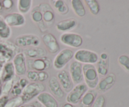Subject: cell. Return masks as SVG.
I'll return each mask as SVG.
<instances>
[{
  "label": "cell",
  "mask_w": 129,
  "mask_h": 107,
  "mask_svg": "<svg viewBox=\"0 0 129 107\" xmlns=\"http://www.w3.org/2000/svg\"><path fill=\"white\" fill-rule=\"evenodd\" d=\"M83 79L88 88L94 89L96 88L100 81L99 75L93 64H84L83 65Z\"/></svg>",
  "instance_id": "cell-1"
},
{
  "label": "cell",
  "mask_w": 129,
  "mask_h": 107,
  "mask_svg": "<svg viewBox=\"0 0 129 107\" xmlns=\"http://www.w3.org/2000/svg\"><path fill=\"white\" fill-rule=\"evenodd\" d=\"M45 86L41 83H29L22 92L21 98L23 103H26L34 98L37 96L39 94L44 91Z\"/></svg>",
  "instance_id": "cell-2"
},
{
  "label": "cell",
  "mask_w": 129,
  "mask_h": 107,
  "mask_svg": "<svg viewBox=\"0 0 129 107\" xmlns=\"http://www.w3.org/2000/svg\"><path fill=\"white\" fill-rule=\"evenodd\" d=\"M76 61L84 64H96L99 60V55L96 52L88 49H79L74 55Z\"/></svg>",
  "instance_id": "cell-3"
},
{
  "label": "cell",
  "mask_w": 129,
  "mask_h": 107,
  "mask_svg": "<svg viewBox=\"0 0 129 107\" xmlns=\"http://www.w3.org/2000/svg\"><path fill=\"white\" fill-rule=\"evenodd\" d=\"M17 46L11 42H0V62L6 63L10 62L17 52Z\"/></svg>",
  "instance_id": "cell-4"
},
{
  "label": "cell",
  "mask_w": 129,
  "mask_h": 107,
  "mask_svg": "<svg viewBox=\"0 0 129 107\" xmlns=\"http://www.w3.org/2000/svg\"><path fill=\"white\" fill-rule=\"evenodd\" d=\"M88 91V88L84 83L76 84L66 96L67 103L77 104L79 103L81 98Z\"/></svg>",
  "instance_id": "cell-5"
},
{
  "label": "cell",
  "mask_w": 129,
  "mask_h": 107,
  "mask_svg": "<svg viewBox=\"0 0 129 107\" xmlns=\"http://www.w3.org/2000/svg\"><path fill=\"white\" fill-rule=\"evenodd\" d=\"M74 53L69 49H64L59 52L53 62V66L56 70H62L74 57Z\"/></svg>",
  "instance_id": "cell-6"
},
{
  "label": "cell",
  "mask_w": 129,
  "mask_h": 107,
  "mask_svg": "<svg viewBox=\"0 0 129 107\" xmlns=\"http://www.w3.org/2000/svg\"><path fill=\"white\" fill-rule=\"evenodd\" d=\"M60 42L66 46L78 48L83 45V37L76 33L65 32L60 36Z\"/></svg>",
  "instance_id": "cell-7"
},
{
  "label": "cell",
  "mask_w": 129,
  "mask_h": 107,
  "mask_svg": "<svg viewBox=\"0 0 129 107\" xmlns=\"http://www.w3.org/2000/svg\"><path fill=\"white\" fill-rule=\"evenodd\" d=\"M40 39L37 35L34 34H25L17 37L15 39V44L17 47H35L40 45Z\"/></svg>",
  "instance_id": "cell-8"
},
{
  "label": "cell",
  "mask_w": 129,
  "mask_h": 107,
  "mask_svg": "<svg viewBox=\"0 0 129 107\" xmlns=\"http://www.w3.org/2000/svg\"><path fill=\"white\" fill-rule=\"evenodd\" d=\"M26 64L28 67L35 71H45L51 66V61L46 56L36 59H30L27 61Z\"/></svg>",
  "instance_id": "cell-9"
},
{
  "label": "cell",
  "mask_w": 129,
  "mask_h": 107,
  "mask_svg": "<svg viewBox=\"0 0 129 107\" xmlns=\"http://www.w3.org/2000/svg\"><path fill=\"white\" fill-rule=\"evenodd\" d=\"M12 62L13 64L15 74L16 75L23 76L26 74L27 66L26 57L24 55L23 52H18L16 54L13 59Z\"/></svg>",
  "instance_id": "cell-10"
},
{
  "label": "cell",
  "mask_w": 129,
  "mask_h": 107,
  "mask_svg": "<svg viewBox=\"0 0 129 107\" xmlns=\"http://www.w3.org/2000/svg\"><path fill=\"white\" fill-rule=\"evenodd\" d=\"M69 74L74 84H79L83 81V65L78 62L73 61L69 65Z\"/></svg>",
  "instance_id": "cell-11"
},
{
  "label": "cell",
  "mask_w": 129,
  "mask_h": 107,
  "mask_svg": "<svg viewBox=\"0 0 129 107\" xmlns=\"http://www.w3.org/2000/svg\"><path fill=\"white\" fill-rule=\"evenodd\" d=\"M57 79L66 93H69L74 88V83L70 76L69 72L66 70H60L57 73Z\"/></svg>",
  "instance_id": "cell-12"
},
{
  "label": "cell",
  "mask_w": 129,
  "mask_h": 107,
  "mask_svg": "<svg viewBox=\"0 0 129 107\" xmlns=\"http://www.w3.org/2000/svg\"><path fill=\"white\" fill-rule=\"evenodd\" d=\"M43 43L50 54H55L60 49V45L56 37L50 33H45L42 37Z\"/></svg>",
  "instance_id": "cell-13"
},
{
  "label": "cell",
  "mask_w": 129,
  "mask_h": 107,
  "mask_svg": "<svg viewBox=\"0 0 129 107\" xmlns=\"http://www.w3.org/2000/svg\"><path fill=\"white\" fill-rule=\"evenodd\" d=\"M6 23L10 27H19L25 24V18L23 15L20 13H12L4 17Z\"/></svg>",
  "instance_id": "cell-14"
},
{
  "label": "cell",
  "mask_w": 129,
  "mask_h": 107,
  "mask_svg": "<svg viewBox=\"0 0 129 107\" xmlns=\"http://www.w3.org/2000/svg\"><path fill=\"white\" fill-rule=\"evenodd\" d=\"M43 14V23L45 26H50L54 21L55 15L51 6L47 3H42L38 6Z\"/></svg>",
  "instance_id": "cell-15"
},
{
  "label": "cell",
  "mask_w": 129,
  "mask_h": 107,
  "mask_svg": "<svg viewBox=\"0 0 129 107\" xmlns=\"http://www.w3.org/2000/svg\"><path fill=\"white\" fill-rule=\"evenodd\" d=\"M38 101L44 107H59V104L55 97L48 92H42L37 96Z\"/></svg>",
  "instance_id": "cell-16"
},
{
  "label": "cell",
  "mask_w": 129,
  "mask_h": 107,
  "mask_svg": "<svg viewBox=\"0 0 129 107\" xmlns=\"http://www.w3.org/2000/svg\"><path fill=\"white\" fill-rule=\"evenodd\" d=\"M115 82V76L113 73L107 74L105 78L100 81L96 88L100 91L106 92L113 86Z\"/></svg>",
  "instance_id": "cell-17"
},
{
  "label": "cell",
  "mask_w": 129,
  "mask_h": 107,
  "mask_svg": "<svg viewBox=\"0 0 129 107\" xmlns=\"http://www.w3.org/2000/svg\"><path fill=\"white\" fill-rule=\"evenodd\" d=\"M49 87L53 96H55L59 99H62L64 96V91L60 86L57 78L52 77L49 81Z\"/></svg>",
  "instance_id": "cell-18"
},
{
  "label": "cell",
  "mask_w": 129,
  "mask_h": 107,
  "mask_svg": "<svg viewBox=\"0 0 129 107\" xmlns=\"http://www.w3.org/2000/svg\"><path fill=\"white\" fill-rule=\"evenodd\" d=\"M15 76V70L12 62H8L4 64L1 73V82H5L14 79Z\"/></svg>",
  "instance_id": "cell-19"
},
{
  "label": "cell",
  "mask_w": 129,
  "mask_h": 107,
  "mask_svg": "<svg viewBox=\"0 0 129 107\" xmlns=\"http://www.w3.org/2000/svg\"><path fill=\"white\" fill-rule=\"evenodd\" d=\"M23 54L25 57H27L30 59H36L46 56L47 52L43 48L35 47H30L25 49Z\"/></svg>",
  "instance_id": "cell-20"
},
{
  "label": "cell",
  "mask_w": 129,
  "mask_h": 107,
  "mask_svg": "<svg viewBox=\"0 0 129 107\" xmlns=\"http://www.w3.org/2000/svg\"><path fill=\"white\" fill-rule=\"evenodd\" d=\"M78 25V22L74 18H69L62 20L56 24V28L58 31L62 32H68L74 29Z\"/></svg>",
  "instance_id": "cell-21"
},
{
  "label": "cell",
  "mask_w": 129,
  "mask_h": 107,
  "mask_svg": "<svg viewBox=\"0 0 129 107\" xmlns=\"http://www.w3.org/2000/svg\"><path fill=\"white\" fill-rule=\"evenodd\" d=\"M27 78L33 83H40L46 81L49 78V74L46 71L38 72L30 70L27 73Z\"/></svg>",
  "instance_id": "cell-22"
},
{
  "label": "cell",
  "mask_w": 129,
  "mask_h": 107,
  "mask_svg": "<svg viewBox=\"0 0 129 107\" xmlns=\"http://www.w3.org/2000/svg\"><path fill=\"white\" fill-rule=\"evenodd\" d=\"M28 84V80L27 79L25 78H20V79L14 84L10 94L13 97L21 96L24 88Z\"/></svg>",
  "instance_id": "cell-23"
},
{
  "label": "cell",
  "mask_w": 129,
  "mask_h": 107,
  "mask_svg": "<svg viewBox=\"0 0 129 107\" xmlns=\"http://www.w3.org/2000/svg\"><path fill=\"white\" fill-rule=\"evenodd\" d=\"M97 96V93L93 90L88 91L79 101V107H91Z\"/></svg>",
  "instance_id": "cell-24"
},
{
  "label": "cell",
  "mask_w": 129,
  "mask_h": 107,
  "mask_svg": "<svg viewBox=\"0 0 129 107\" xmlns=\"http://www.w3.org/2000/svg\"><path fill=\"white\" fill-rule=\"evenodd\" d=\"M72 8L76 15L79 17H84L86 14V11L83 2L81 0H72L71 1Z\"/></svg>",
  "instance_id": "cell-25"
},
{
  "label": "cell",
  "mask_w": 129,
  "mask_h": 107,
  "mask_svg": "<svg viewBox=\"0 0 129 107\" xmlns=\"http://www.w3.org/2000/svg\"><path fill=\"white\" fill-rule=\"evenodd\" d=\"M95 67L98 75L101 76H106L108 73V68H109L108 59L105 60L100 59L97 62Z\"/></svg>",
  "instance_id": "cell-26"
},
{
  "label": "cell",
  "mask_w": 129,
  "mask_h": 107,
  "mask_svg": "<svg viewBox=\"0 0 129 107\" xmlns=\"http://www.w3.org/2000/svg\"><path fill=\"white\" fill-rule=\"evenodd\" d=\"M11 35V28L6 23L4 18L0 16V39L6 40Z\"/></svg>",
  "instance_id": "cell-27"
},
{
  "label": "cell",
  "mask_w": 129,
  "mask_h": 107,
  "mask_svg": "<svg viewBox=\"0 0 129 107\" xmlns=\"http://www.w3.org/2000/svg\"><path fill=\"white\" fill-rule=\"evenodd\" d=\"M51 2L54 3V7L57 11L58 13L60 15H67L69 13V9L65 1L62 0H55V1H52Z\"/></svg>",
  "instance_id": "cell-28"
},
{
  "label": "cell",
  "mask_w": 129,
  "mask_h": 107,
  "mask_svg": "<svg viewBox=\"0 0 129 107\" xmlns=\"http://www.w3.org/2000/svg\"><path fill=\"white\" fill-rule=\"evenodd\" d=\"M31 18L33 21L35 22V23L38 24L39 25V26H40V28H41L42 25L44 26V28H45V25L43 23L42 12V11L39 9V8L38 6L35 7L34 8V10L32 11V12L31 13Z\"/></svg>",
  "instance_id": "cell-29"
},
{
  "label": "cell",
  "mask_w": 129,
  "mask_h": 107,
  "mask_svg": "<svg viewBox=\"0 0 129 107\" xmlns=\"http://www.w3.org/2000/svg\"><path fill=\"white\" fill-rule=\"evenodd\" d=\"M32 5L31 0H19L18 1V10L20 13L26 14L29 12Z\"/></svg>",
  "instance_id": "cell-30"
},
{
  "label": "cell",
  "mask_w": 129,
  "mask_h": 107,
  "mask_svg": "<svg viewBox=\"0 0 129 107\" xmlns=\"http://www.w3.org/2000/svg\"><path fill=\"white\" fill-rule=\"evenodd\" d=\"M85 3L92 15H98L100 11V6L96 0H85Z\"/></svg>",
  "instance_id": "cell-31"
},
{
  "label": "cell",
  "mask_w": 129,
  "mask_h": 107,
  "mask_svg": "<svg viewBox=\"0 0 129 107\" xmlns=\"http://www.w3.org/2000/svg\"><path fill=\"white\" fill-rule=\"evenodd\" d=\"M23 103L21 96L14 97L12 99H9L5 107H19Z\"/></svg>",
  "instance_id": "cell-32"
},
{
  "label": "cell",
  "mask_w": 129,
  "mask_h": 107,
  "mask_svg": "<svg viewBox=\"0 0 129 107\" xmlns=\"http://www.w3.org/2000/svg\"><path fill=\"white\" fill-rule=\"evenodd\" d=\"M14 85V79L4 83L2 86V92L3 95H8L11 92L13 86Z\"/></svg>",
  "instance_id": "cell-33"
},
{
  "label": "cell",
  "mask_w": 129,
  "mask_h": 107,
  "mask_svg": "<svg viewBox=\"0 0 129 107\" xmlns=\"http://www.w3.org/2000/svg\"><path fill=\"white\" fill-rule=\"evenodd\" d=\"M105 97L102 94H100L96 96L91 107H105Z\"/></svg>",
  "instance_id": "cell-34"
},
{
  "label": "cell",
  "mask_w": 129,
  "mask_h": 107,
  "mask_svg": "<svg viewBox=\"0 0 129 107\" xmlns=\"http://www.w3.org/2000/svg\"><path fill=\"white\" fill-rule=\"evenodd\" d=\"M118 62L126 70L129 71V57L125 55H121L118 57Z\"/></svg>",
  "instance_id": "cell-35"
},
{
  "label": "cell",
  "mask_w": 129,
  "mask_h": 107,
  "mask_svg": "<svg viewBox=\"0 0 129 107\" xmlns=\"http://www.w3.org/2000/svg\"><path fill=\"white\" fill-rule=\"evenodd\" d=\"M13 1L11 0H4V1H2L3 8L6 10H11V8L13 6Z\"/></svg>",
  "instance_id": "cell-36"
},
{
  "label": "cell",
  "mask_w": 129,
  "mask_h": 107,
  "mask_svg": "<svg viewBox=\"0 0 129 107\" xmlns=\"http://www.w3.org/2000/svg\"><path fill=\"white\" fill-rule=\"evenodd\" d=\"M8 95H2L0 97V107H5L9 100Z\"/></svg>",
  "instance_id": "cell-37"
},
{
  "label": "cell",
  "mask_w": 129,
  "mask_h": 107,
  "mask_svg": "<svg viewBox=\"0 0 129 107\" xmlns=\"http://www.w3.org/2000/svg\"><path fill=\"white\" fill-rule=\"evenodd\" d=\"M100 57L101 59H104V60L108 59V55H107L106 53H102L100 55Z\"/></svg>",
  "instance_id": "cell-38"
},
{
  "label": "cell",
  "mask_w": 129,
  "mask_h": 107,
  "mask_svg": "<svg viewBox=\"0 0 129 107\" xmlns=\"http://www.w3.org/2000/svg\"><path fill=\"white\" fill-rule=\"evenodd\" d=\"M62 107H76V106L73 104H71V103H66L62 104Z\"/></svg>",
  "instance_id": "cell-39"
},
{
  "label": "cell",
  "mask_w": 129,
  "mask_h": 107,
  "mask_svg": "<svg viewBox=\"0 0 129 107\" xmlns=\"http://www.w3.org/2000/svg\"><path fill=\"white\" fill-rule=\"evenodd\" d=\"M3 65H4L3 63H2V62H0V79H1V73H2V70H3Z\"/></svg>",
  "instance_id": "cell-40"
},
{
  "label": "cell",
  "mask_w": 129,
  "mask_h": 107,
  "mask_svg": "<svg viewBox=\"0 0 129 107\" xmlns=\"http://www.w3.org/2000/svg\"><path fill=\"white\" fill-rule=\"evenodd\" d=\"M3 10V6H2V1H0V13Z\"/></svg>",
  "instance_id": "cell-41"
},
{
  "label": "cell",
  "mask_w": 129,
  "mask_h": 107,
  "mask_svg": "<svg viewBox=\"0 0 129 107\" xmlns=\"http://www.w3.org/2000/svg\"><path fill=\"white\" fill-rule=\"evenodd\" d=\"M27 105V107H37L36 105L35 104H26Z\"/></svg>",
  "instance_id": "cell-42"
},
{
  "label": "cell",
  "mask_w": 129,
  "mask_h": 107,
  "mask_svg": "<svg viewBox=\"0 0 129 107\" xmlns=\"http://www.w3.org/2000/svg\"><path fill=\"white\" fill-rule=\"evenodd\" d=\"M3 94V92H2V87L0 86V97L2 96Z\"/></svg>",
  "instance_id": "cell-43"
},
{
  "label": "cell",
  "mask_w": 129,
  "mask_h": 107,
  "mask_svg": "<svg viewBox=\"0 0 129 107\" xmlns=\"http://www.w3.org/2000/svg\"><path fill=\"white\" fill-rule=\"evenodd\" d=\"M19 107H27V105L26 104H22V105L20 106Z\"/></svg>",
  "instance_id": "cell-44"
},
{
  "label": "cell",
  "mask_w": 129,
  "mask_h": 107,
  "mask_svg": "<svg viewBox=\"0 0 129 107\" xmlns=\"http://www.w3.org/2000/svg\"><path fill=\"white\" fill-rule=\"evenodd\" d=\"M1 84V79H0V84Z\"/></svg>",
  "instance_id": "cell-45"
}]
</instances>
